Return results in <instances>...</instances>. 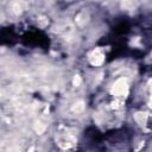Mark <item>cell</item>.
I'll list each match as a JSON object with an SVG mask.
<instances>
[{
	"mask_svg": "<svg viewBox=\"0 0 152 152\" xmlns=\"http://www.w3.org/2000/svg\"><path fill=\"white\" fill-rule=\"evenodd\" d=\"M38 25H39L41 28H44L45 25H48V19H46L45 17H41V18L38 19Z\"/></svg>",
	"mask_w": 152,
	"mask_h": 152,
	"instance_id": "30bf717a",
	"label": "cell"
},
{
	"mask_svg": "<svg viewBox=\"0 0 152 152\" xmlns=\"http://www.w3.org/2000/svg\"><path fill=\"white\" fill-rule=\"evenodd\" d=\"M127 80L126 79H119L115 81L113 88H112V93L117 96H121V95H126L127 94Z\"/></svg>",
	"mask_w": 152,
	"mask_h": 152,
	"instance_id": "6da1fadb",
	"label": "cell"
},
{
	"mask_svg": "<svg viewBox=\"0 0 152 152\" xmlns=\"http://www.w3.org/2000/svg\"><path fill=\"white\" fill-rule=\"evenodd\" d=\"M29 152H35V146H31L30 150H29Z\"/></svg>",
	"mask_w": 152,
	"mask_h": 152,
	"instance_id": "8fae6325",
	"label": "cell"
},
{
	"mask_svg": "<svg viewBox=\"0 0 152 152\" xmlns=\"http://www.w3.org/2000/svg\"><path fill=\"white\" fill-rule=\"evenodd\" d=\"M81 82H82V80H81V77L79 75H75V77H74V80H72V85L75 86V87H80L81 86Z\"/></svg>",
	"mask_w": 152,
	"mask_h": 152,
	"instance_id": "9c48e42d",
	"label": "cell"
},
{
	"mask_svg": "<svg viewBox=\"0 0 152 152\" xmlns=\"http://www.w3.org/2000/svg\"><path fill=\"white\" fill-rule=\"evenodd\" d=\"M89 61L93 65H101L105 61V56L100 50H95L89 55Z\"/></svg>",
	"mask_w": 152,
	"mask_h": 152,
	"instance_id": "7a4b0ae2",
	"label": "cell"
},
{
	"mask_svg": "<svg viewBox=\"0 0 152 152\" xmlns=\"http://www.w3.org/2000/svg\"><path fill=\"white\" fill-rule=\"evenodd\" d=\"M121 7L124 10H134V4L132 1H122L121 3Z\"/></svg>",
	"mask_w": 152,
	"mask_h": 152,
	"instance_id": "52a82bcc",
	"label": "cell"
},
{
	"mask_svg": "<svg viewBox=\"0 0 152 152\" xmlns=\"http://www.w3.org/2000/svg\"><path fill=\"white\" fill-rule=\"evenodd\" d=\"M35 131H36L38 134H43L44 131H45V125H43L42 122H36V125H35Z\"/></svg>",
	"mask_w": 152,
	"mask_h": 152,
	"instance_id": "8992f818",
	"label": "cell"
},
{
	"mask_svg": "<svg viewBox=\"0 0 152 152\" xmlns=\"http://www.w3.org/2000/svg\"><path fill=\"white\" fill-rule=\"evenodd\" d=\"M83 109H85V102H83V101L76 102V104H74L72 107H71V111H72L74 113H81V112H83Z\"/></svg>",
	"mask_w": 152,
	"mask_h": 152,
	"instance_id": "3957f363",
	"label": "cell"
},
{
	"mask_svg": "<svg viewBox=\"0 0 152 152\" xmlns=\"http://www.w3.org/2000/svg\"><path fill=\"white\" fill-rule=\"evenodd\" d=\"M86 12H81L77 17H76V23H77V24H83L87 19H86Z\"/></svg>",
	"mask_w": 152,
	"mask_h": 152,
	"instance_id": "ba28073f",
	"label": "cell"
},
{
	"mask_svg": "<svg viewBox=\"0 0 152 152\" xmlns=\"http://www.w3.org/2000/svg\"><path fill=\"white\" fill-rule=\"evenodd\" d=\"M11 9H12V11H13L16 14H19V13H22V10H23V7H22V4H20V3H18V1H14V3H12V4H11Z\"/></svg>",
	"mask_w": 152,
	"mask_h": 152,
	"instance_id": "277c9868",
	"label": "cell"
},
{
	"mask_svg": "<svg viewBox=\"0 0 152 152\" xmlns=\"http://www.w3.org/2000/svg\"><path fill=\"white\" fill-rule=\"evenodd\" d=\"M146 118H147V115H146L145 113H137V114H135V120H137L140 125H145Z\"/></svg>",
	"mask_w": 152,
	"mask_h": 152,
	"instance_id": "5b68a950",
	"label": "cell"
}]
</instances>
